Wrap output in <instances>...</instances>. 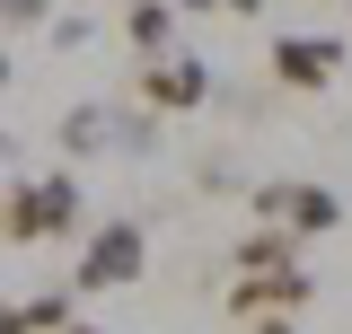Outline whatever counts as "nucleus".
<instances>
[{"instance_id":"nucleus-1","label":"nucleus","mask_w":352,"mask_h":334,"mask_svg":"<svg viewBox=\"0 0 352 334\" xmlns=\"http://www.w3.org/2000/svg\"><path fill=\"white\" fill-rule=\"evenodd\" d=\"M80 229V176L71 167H53V176H18L9 185V203H0V238H18V247H53V238H71Z\"/></svg>"},{"instance_id":"nucleus-2","label":"nucleus","mask_w":352,"mask_h":334,"mask_svg":"<svg viewBox=\"0 0 352 334\" xmlns=\"http://www.w3.org/2000/svg\"><path fill=\"white\" fill-rule=\"evenodd\" d=\"M141 264H150V229L141 220H106V229H88L71 291H124V282H141Z\"/></svg>"},{"instance_id":"nucleus-3","label":"nucleus","mask_w":352,"mask_h":334,"mask_svg":"<svg viewBox=\"0 0 352 334\" xmlns=\"http://www.w3.org/2000/svg\"><path fill=\"white\" fill-rule=\"evenodd\" d=\"M212 97V62L203 53H159V62H141V106L150 115H194Z\"/></svg>"},{"instance_id":"nucleus-4","label":"nucleus","mask_w":352,"mask_h":334,"mask_svg":"<svg viewBox=\"0 0 352 334\" xmlns=\"http://www.w3.org/2000/svg\"><path fill=\"white\" fill-rule=\"evenodd\" d=\"M256 211L282 238H326V229H344V194H326V185H264Z\"/></svg>"},{"instance_id":"nucleus-5","label":"nucleus","mask_w":352,"mask_h":334,"mask_svg":"<svg viewBox=\"0 0 352 334\" xmlns=\"http://www.w3.org/2000/svg\"><path fill=\"white\" fill-rule=\"evenodd\" d=\"M308 291H317L308 264H291V273H238L229 282V317H300Z\"/></svg>"},{"instance_id":"nucleus-6","label":"nucleus","mask_w":352,"mask_h":334,"mask_svg":"<svg viewBox=\"0 0 352 334\" xmlns=\"http://www.w3.org/2000/svg\"><path fill=\"white\" fill-rule=\"evenodd\" d=\"M344 71V44L335 36H273V80L282 88H326Z\"/></svg>"},{"instance_id":"nucleus-7","label":"nucleus","mask_w":352,"mask_h":334,"mask_svg":"<svg viewBox=\"0 0 352 334\" xmlns=\"http://www.w3.org/2000/svg\"><path fill=\"white\" fill-rule=\"evenodd\" d=\"M71 326V291H36V299H0V334H62Z\"/></svg>"},{"instance_id":"nucleus-8","label":"nucleus","mask_w":352,"mask_h":334,"mask_svg":"<svg viewBox=\"0 0 352 334\" xmlns=\"http://www.w3.org/2000/svg\"><path fill=\"white\" fill-rule=\"evenodd\" d=\"M124 44L141 53V62H159V53L176 44V9H168V0H132V9H124Z\"/></svg>"},{"instance_id":"nucleus-9","label":"nucleus","mask_w":352,"mask_h":334,"mask_svg":"<svg viewBox=\"0 0 352 334\" xmlns=\"http://www.w3.org/2000/svg\"><path fill=\"white\" fill-rule=\"evenodd\" d=\"M229 264H238V273H291V264H300V238H282V229H247Z\"/></svg>"},{"instance_id":"nucleus-10","label":"nucleus","mask_w":352,"mask_h":334,"mask_svg":"<svg viewBox=\"0 0 352 334\" xmlns=\"http://www.w3.org/2000/svg\"><path fill=\"white\" fill-rule=\"evenodd\" d=\"M106 141H115V124H106V106H71V115H62V150H71V159H97Z\"/></svg>"},{"instance_id":"nucleus-11","label":"nucleus","mask_w":352,"mask_h":334,"mask_svg":"<svg viewBox=\"0 0 352 334\" xmlns=\"http://www.w3.org/2000/svg\"><path fill=\"white\" fill-rule=\"evenodd\" d=\"M0 27L18 36V27H53V0H0Z\"/></svg>"},{"instance_id":"nucleus-12","label":"nucleus","mask_w":352,"mask_h":334,"mask_svg":"<svg viewBox=\"0 0 352 334\" xmlns=\"http://www.w3.org/2000/svg\"><path fill=\"white\" fill-rule=\"evenodd\" d=\"M247 334H300V317H247Z\"/></svg>"},{"instance_id":"nucleus-13","label":"nucleus","mask_w":352,"mask_h":334,"mask_svg":"<svg viewBox=\"0 0 352 334\" xmlns=\"http://www.w3.org/2000/svg\"><path fill=\"white\" fill-rule=\"evenodd\" d=\"M220 9H229V18H256V9H264V0H220Z\"/></svg>"},{"instance_id":"nucleus-14","label":"nucleus","mask_w":352,"mask_h":334,"mask_svg":"<svg viewBox=\"0 0 352 334\" xmlns=\"http://www.w3.org/2000/svg\"><path fill=\"white\" fill-rule=\"evenodd\" d=\"M168 9H194V18H203V9H220V0H168Z\"/></svg>"},{"instance_id":"nucleus-15","label":"nucleus","mask_w":352,"mask_h":334,"mask_svg":"<svg viewBox=\"0 0 352 334\" xmlns=\"http://www.w3.org/2000/svg\"><path fill=\"white\" fill-rule=\"evenodd\" d=\"M9 159H18V141H9V132H0V167H9Z\"/></svg>"},{"instance_id":"nucleus-16","label":"nucleus","mask_w":352,"mask_h":334,"mask_svg":"<svg viewBox=\"0 0 352 334\" xmlns=\"http://www.w3.org/2000/svg\"><path fill=\"white\" fill-rule=\"evenodd\" d=\"M62 334H106V326H80V317H71V326H62Z\"/></svg>"},{"instance_id":"nucleus-17","label":"nucleus","mask_w":352,"mask_h":334,"mask_svg":"<svg viewBox=\"0 0 352 334\" xmlns=\"http://www.w3.org/2000/svg\"><path fill=\"white\" fill-rule=\"evenodd\" d=\"M0 88H9V53H0Z\"/></svg>"},{"instance_id":"nucleus-18","label":"nucleus","mask_w":352,"mask_h":334,"mask_svg":"<svg viewBox=\"0 0 352 334\" xmlns=\"http://www.w3.org/2000/svg\"><path fill=\"white\" fill-rule=\"evenodd\" d=\"M124 9H132V0H124Z\"/></svg>"}]
</instances>
